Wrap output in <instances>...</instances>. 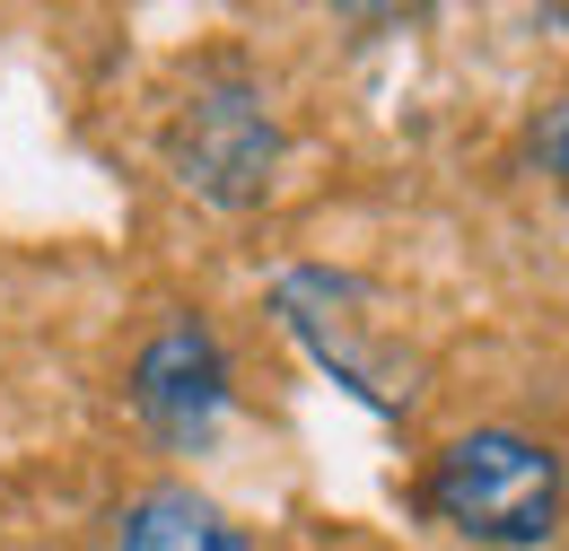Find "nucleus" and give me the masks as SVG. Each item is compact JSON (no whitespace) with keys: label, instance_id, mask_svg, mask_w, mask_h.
Listing matches in <instances>:
<instances>
[{"label":"nucleus","instance_id":"obj_1","mask_svg":"<svg viewBox=\"0 0 569 551\" xmlns=\"http://www.w3.org/2000/svg\"><path fill=\"white\" fill-rule=\"evenodd\" d=\"M429 517L499 551L543 543L561 525V455L526 429H465L429 464Z\"/></svg>","mask_w":569,"mask_h":551},{"label":"nucleus","instance_id":"obj_2","mask_svg":"<svg viewBox=\"0 0 569 551\" xmlns=\"http://www.w3.org/2000/svg\"><path fill=\"white\" fill-rule=\"evenodd\" d=\"M272 158H281V132H272V114L246 79H211V88L184 97V114H176V184L184 193L246 210L272 184Z\"/></svg>","mask_w":569,"mask_h":551},{"label":"nucleus","instance_id":"obj_3","mask_svg":"<svg viewBox=\"0 0 569 551\" xmlns=\"http://www.w3.org/2000/svg\"><path fill=\"white\" fill-rule=\"evenodd\" d=\"M132 403H141V420L167 447H211L219 412H228V359H219V342L193 315L158 324L141 342V359H132Z\"/></svg>","mask_w":569,"mask_h":551},{"label":"nucleus","instance_id":"obj_4","mask_svg":"<svg viewBox=\"0 0 569 551\" xmlns=\"http://www.w3.org/2000/svg\"><path fill=\"white\" fill-rule=\"evenodd\" d=\"M114 551H246V534L219 517L211 499L167 482V490H141V499L114 517Z\"/></svg>","mask_w":569,"mask_h":551},{"label":"nucleus","instance_id":"obj_5","mask_svg":"<svg viewBox=\"0 0 569 551\" xmlns=\"http://www.w3.org/2000/svg\"><path fill=\"white\" fill-rule=\"evenodd\" d=\"M535 158L552 167V184L569 193V97H552V106H543V123H535Z\"/></svg>","mask_w":569,"mask_h":551},{"label":"nucleus","instance_id":"obj_6","mask_svg":"<svg viewBox=\"0 0 569 551\" xmlns=\"http://www.w3.org/2000/svg\"><path fill=\"white\" fill-rule=\"evenodd\" d=\"M543 18H552V27H569V9H543Z\"/></svg>","mask_w":569,"mask_h":551}]
</instances>
